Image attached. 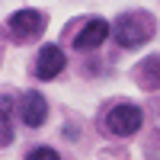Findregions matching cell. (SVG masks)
Masks as SVG:
<instances>
[{"label": "cell", "mask_w": 160, "mask_h": 160, "mask_svg": "<svg viewBox=\"0 0 160 160\" xmlns=\"http://www.w3.org/2000/svg\"><path fill=\"white\" fill-rule=\"evenodd\" d=\"M154 35V22L148 16H125L115 26V42L122 48H138Z\"/></svg>", "instance_id": "1"}, {"label": "cell", "mask_w": 160, "mask_h": 160, "mask_svg": "<svg viewBox=\"0 0 160 160\" xmlns=\"http://www.w3.org/2000/svg\"><path fill=\"white\" fill-rule=\"evenodd\" d=\"M106 128L112 131V135L118 138H128V135H135V131L141 128V109L138 106H115V109H109V115H106Z\"/></svg>", "instance_id": "2"}, {"label": "cell", "mask_w": 160, "mask_h": 160, "mask_svg": "<svg viewBox=\"0 0 160 160\" xmlns=\"http://www.w3.org/2000/svg\"><path fill=\"white\" fill-rule=\"evenodd\" d=\"M10 32L16 35V38H32L45 29V16L42 13H35V10H19V13H13L10 16Z\"/></svg>", "instance_id": "3"}, {"label": "cell", "mask_w": 160, "mask_h": 160, "mask_svg": "<svg viewBox=\"0 0 160 160\" xmlns=\"http://www.w3.org/2000/svg\"><path fill=\"white\" fill-rule=\"evenodd\" d=\"M64 71V51L58 45H45L38 51V61H35V77L38 80H51Z\"/></svg>", "instance_id": "4"}, {"label": "cell", "mask_w": 160, "mask_h": 160, "mask_svg": "<svg viewBox=\"0 0 160 160\" xmlns=\"http://www.w3.org/2000/svg\"><path fill=\"white\" fill-rule=\"evenodd\" d=\"M19 115H22V122L29 125V128H38L45 122V115H48V102H45V96L42 93H26L22 96V102H19Z\"/></svg>", "instance_id": "5"}, {"label": "cell", "mask_w": 160, "mask_h": 160, "mask_svg": "<svg viewBox=\"0 0 160 160\" xmlns=\"http://www.w3.org/2000/svg\"><path fill=\"white\" fill-rule=\"evenodd\" d=\"M106 35H109V22H106V19H90L83 29L77 32L74 45L77 48H96V45L106 42Z\"/></svg>", "instance_id": "6"}, {"label": "cell", "mask_w": 160, "mask_h": 160, "mask_svg": "<svg viewBox=\"0 0 160 160\" xmlns=\"http://www.w3.org/2000/svg\"><path fill=\"white\" fill-rule=\"evenodd\" d=\"M26 160H61V154L51 151V148H35V151H29Z\"/></svg>", "instance_id": "7"}]
</instances>
